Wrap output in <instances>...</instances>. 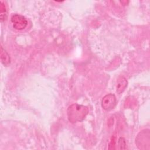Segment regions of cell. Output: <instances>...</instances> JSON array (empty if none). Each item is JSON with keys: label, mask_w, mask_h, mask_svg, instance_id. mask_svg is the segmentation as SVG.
I'll return each instance as SVG.
<instances>
[{"label": "cell", "mask_w": 150, "mask_h": 150, "mask_svg": "<svg viewBox=\"0 0 150 150\" xmlns=\"http://www.w3.org/2000/svg\"><path fill=\"white\" fill-rule=\"evenodd\" d=\"M1 60L5 66H8L11 63V58L8 52L1 46Z\"/></svg>", "instance_id": "obj_6"}, {"label": "cell", "mask_w": 150, "mask_h": 150, "mask_svg": "<svg viewBox=\"0 0 150 150\" xmlns=\"http://www.w3.org/2000/svg\"><path fill=\"white\" fill-rule=\"evenodd\" d=\"M88 112V108L87 106L77 103L72 104L67 110V118L71 123L81 122L85 119Z\"/></svg>", "instance_id": "obj_1"}, {"label": "cell", "mask_w": 150, "mask_h": 150, "mask_svg": "<svg viewBox=\"0 0 150 150\" xmlns=\"http://www.w3.org/2000/svg\"><path fill=\"white\" fill-rule=\"evenodd\" d=\"M11 20L13 28L18 30L24 29L28 25V21L26 18L19 14L13 15Z\"/></svg>", "instance_id": "obj_4"}, {"label": "cell", "mask_w": 150, "mask_h": 150, "mask_svg": "<svg viewBox=\"0 0 150 150\" xmlns=\"http://www.w3.org/2000/svg\"><path fill=\"white\" fill-rule=\"evenodd\" d=\"M118 148L120 149H126V142L125 141V139L122 137H120L118 139Z\"/></svg>", "instance_id": "obj_8"}, {"label": "cell", "mask_w": 150, "mask_h": 150, "mask_svg": "<svg viewBox=\"0 0 150 150\" xmlns=\"http://www.w3.org/2000/svg\"><path fill=\"white\" fill-rule=\"evenodd\" d=\"M147 131V132H145V130L139 132V134L137 135V138L135 139V144L137 145V146L139 149H146V146H148V149H149V130Z\"/></svg>", "instance_id": "obj_3"}, {"label": "cell", "mask_w": 150, "mask_h": 150, "mask_svg": "<svg viewBox=\"0 0 150 150\" xmlns=\"http://www.w3.org/2000/svg\"><path fill=\"white\" fill-rule=\"evenodd\" d=\"M117 105L116 97L114 94H107L103 97L101 100L102 108L107 111H110L113 110Z\"/></svg>", "instance_id": "obj_2"}, {"label": "cell", "mask_w": 150, "mask_h": 150, "mask_svg": "<svg viewBox=\"0 0 150 150\" xmlns=\"http://www.w3.org/2000/svg\"><path fill=\"white\" fill-rule=\"evenodd\" d=\"M7 16V11L4 3L2 1H0V18L1 21H5Z\"/></svg>", "instance_id": "obj_7"}, {"label": "cell", "mask_w": 150, "mask_h": 150, "mask_svg": "<svg viewBox=\"0 0 150 150\" xmlns=\"http://www.w3.org/2000/svg\"><path fill=\"white\" fill-rule=\"evenodd\" d=\"M128 86V81L126 78L124 76L120 77L117 80V87H116V91L117 94H120L124 92Z\"/></svg>", "instance_id": "obj_5"}]
</instances>
